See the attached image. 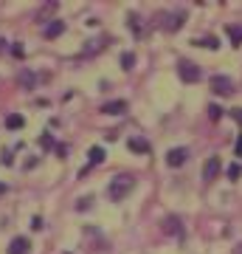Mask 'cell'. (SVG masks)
<instances>
[{
  "mask_svg": "<svg viewBox=\"0 0 242 254\" xmlns=\"http://www.w3.org/2000/svg\"><path fill=\"white\" fill-rule=\"evenodd\" d=\"M133 190H135L133 175H116V178H110V184H107V198L118 203V200H124Z\"/></svg>",
  "mask_w": 242,
  "mask_h": 254,
  "instance_id": "1",
  "label": "cell"
},
{
  "mask_svg": "<svg viewBox=\"0 0 242 254\" xmlns=\"http://www.w3.org/2000/svg\"><path fill=\"white\" fill-rule=\"evenodd\" d=\"M178 76L192 85V82H200L203 71H200V65H194L192 60H180V63H178Z\"/></svg>",
  "mask_w": 242,
  "mask_h": 254,
  "instance_id": "2",
  "label": "cell"
},
{
  "mask_svg": "<svg viewBox=\"0 0 242 254\" xmlns=\"http://www.w3.org/2000/svg\"><path fill=\"white\" fill-rule=\"evenodd\" d=\"M183 23H186V14H183V11H166V14H161V20H158V26H161L163 31H178V28H183Z\"/></svg>",
  "mask_w": 242,
  "mask_h": 254,
  "instance_id": "3",
  "label": "cell"
},
{
  "mask_svg": "<svg viewBox=\"0 0 242 254\" xmlns=\"http://www.w3.org/2000/svg\"><path fill=\"white\" fill-rule=\"evenodd\" d=\"M211 91L217 93V96H234V82L228 79V76H223V73H217V76H211Z\"/></svg>",
  "mask_w": 242,
  "mask_h": 254,
  "instance_id": "4",
  "label": "cell"
},
{
  "mask_svg": "<svg viewBox=\"0 0 242 254\" xmlns=\"http://www.w3.org/2000/svg\"><path fill=\"white\" fill-rule=\"evenodd\" d=\"M186 158H189L186 147H172L169 153H166V164H169V167H183V164H186Z\"/></svg>",
  "mask_w": 242,
  "mask_h": 254,
  "instance_id": "5",
  "label": "cell"
},
{
  "mask_svg": "<svg viewBox=\"0 0 242 254\" xmlns=\"http://www.w3.org/2000/svg\"><path fill=\"white\" fill-rule=\"evenodd\" d=\"M220 170H223L220 158L211 155V158H206V164H203V178H206V181H214L217 175H220Z\"/></svg>",
  "mask_w": 242,
  "mask_h": 254,
  "instance_id": "6",
  "label": "cell"
},
{
  "mask_svg": "<svg viewBox=\"0 0 242 254\" xmlns=\"http://www.w3.org/2000/svg\"><path fill=\"white\" fill-rule=\"evenodd\" d=\"M161 229L166 232V235H172V237H183V223H180V218H175V215L163 218Z\"/></svg>",
  "mask_w": 242,
  "mask_h": 254,
  "instance_id": "7",
  "label": "cell"
},
{
  "mask_svg": "<svg viewBox=\"0 0 242 254\" xmlns=\"http://www.w3.org/2000/svg\"><path fill=\"white\" fill-rule=\"evenodd\" d=\"M107 37H93V40H88V46H85V51L82 54H88V57H93V54H99V51H104L107 48Z\"/></svg>",
  "mask_w": 242,
  "mask_h": 254,
  "instance_id": "8",
  "label": "cell"
},
{
  "mask_svg": "<svg viewBox=\"0 0 242 254\" xmlns=\"http://www.w3.org/2000/svg\"><path fill=\"white\" fill-rule=\"evenodd\" d=\"M101 113H107V116H121V113H127V102L113 99V102H107V105H101Z\"/></svg>",
  "mask_w": 242,
  "mask_h": 254,
  "instance_id": "9",
  "label": "cell"
},
{
  "mask_svg": "<svg viewBox=\"0 0 242 254\" xmlns=\"http://www.w3.org/2000/svg\"><path fill=\"white\" fill-rule=\"evenodd\" d=\"M31 252V240L28 237H14L9 243V254H28Z\"/></svg>",
  "mask_w": 242,
  "mask_h": 254,
  "instance_id": "10",
  "label": "cell"
},
{
  "mask_svg": "<svg viewBox=\"0 0 242 254\" xmlns=\"http://www.w3.org/2000/svg\"><path fill=\"white\" fill-rule=\"evenodd\" d=\"M62 31H65V20H51V23L43 28V34L48 37V40H56Z\"/></svg>",
  "mask_w": 242,
  "mask_h": 254,
  "instance_id": "11",
  "label": "cell"
},
{
  "mask_svg": "<svg viewBox=\"0 0 242 254\" xmlns=\"http://www.w3.org/2000/svg\"><path fill=\"white\" fill-rule=\"evenodd\" d=\"M192 43H194L197 48H208V51H217V46H220V43H217V37H194Z\"/></svg>",
  "mask_w": 242,
  "mask_h": 254,
  "instance_id": "12",
  "label": "cell"
},
{
  "mask_svg": "<svg viewBox=\"0 0 242 254\" xmlns=\"http://www.w3.org/2000/svg\"><path fill=\"white\" fill-rule=\"evenodd\" d=\"M130 150H133V153H141V155H146L149 153V141H144V138H130Z\"/></svg>",
  "mask_w": 242,
  "mask_h": 254,
  "instance_id": "13",
  "label": "cell"
},
{
  "mask_svg": "<svg viewBox=\"0 0 242 254\" xmlns=\"http://www.w3.org/2000/svg\"><path fill=\"white\" fill-rule=\"evenodd\" d=\"M20 85H23V88H26V91H31V88H34V82H37V76L31 71H26V68H23V71H20Z\"/></svg>",
  "mask_w": 242,
  "mask_h": 254,
  "instance_id": "14",
  "label": "cell"
},
{
  "mask_svg": "<svg viewBox=\"0 0 242 254\" xmlns=\"http://www.w3.org/2000/svg\"><path fill=\"white\" fill-rule=\"evenodd\" d=\"M127 28H130V31H133L135 37H141V34H144V28H141V17H138V14H130V17H127Z\"/></svg>",
  "mask_w": 242,
  "mask_h": 254,
  "instance_id": "15",
  "label": "cell"
},
{
  "mask_svg": "<svg viewBox=\"0 0 242 254\" xmlns=\"http://www.w3.org/2000/svg\"><path fill=\"white\" fill-rule=\"evenodd\" d=\"M23 125H26V119L20 116V113H9V116H6V127H9V130H20Z\"/></svg>",
  "mask_w": 242,
  "mask_h": 254,
  "instance_id": "16",
  "label": "cell"
},
{
  "mask_svg": "<svg viewBox=\"0 0 242 254\" xmlns=\"http://www.w3.org/2000/svg\"><path fill=\"white\" fill-rule=\"evenodd\" d=\"M104 161V150L101 147H90V155H88V164L93 167V164H101Z\"/></svg>",
  "mask_w": 242,
  "mask_h": 254,
  "instance_id": "17",
  "label": "cell"
},
{
  "mask_svg": "<svg viewBox=\"0 0 242 254\" xmlns=\"http://www.w3.org/2000/svg\"><path fill=\"white\" fill-rule=\"evenodd\" d=\"M228 37L234 46H242V26H228Z\"/></svg>",
  "mask_w": 242,
  "mask_h": 254,
  "instance_id": "18",
  "label": "cell"
},
{
  "mask_svg": "<svg viewBox=\"0 0 242 254\" xmlns=\"http://www.w3.org/2000/svg\"><path fill=\"white\" fill-rule=\"evenodd\" d=\"M133 65H135V54L124 51V54H121V68H124V71H133Z\"/></svg>",
  "mask_w": 242,
  "mask_h": 254,
  "instance_id": "19",
  "label": "cell"
},
{
  "mask_svg": "<svg viewBox=\"0 0 242 254\" xmlns=\"http://www.w3.org/2000/svg\"><path fill=\"white\" fill-rule=\"evenodd\" d=\"M220 116H223V108L220 105H208V119L211 122H220Z\"/></svg>",
  "mask_w": 242,
  "mask_h": 254,
  "instance_id": "20",
  "label": "cell"
},
{
  "mask_svg": "<svg viewBox=\"0 0 242 254\" xmlns=\"http://www.w3.org/2000/svg\"><path fill=\"white\" fill-rule=\"evenodd\" d=\"M40 147H43V150H51V147H54V136H51V133H43V136H40Z\"/></svg>",
  "mask_w": 242,
  "mask_h": 254,
  "instance_id": "21",
  "label": "cell"
},
{
  "mask_svg": "<svg viewBox=\"0 0 242 254\" xmlns=\"http://www.w3.org/2000/svg\"><path fill=\"white\" fill-rule=\"evenodd\" d=\"M240 173H242L240 164H231V167H228V178H231V181H237V178H240Z\"/></svg>",
  "mask_w": 242,
  "mask_h": 254,
  "instance_id": "22",
  "label": "cell"
},
{
  "mask_svg": "<svg viewBox=\"0 0 242 254\" xmlns=\"http://www.w3.org/2000/svg\"><path fill=\"white\" fill-rule=\"evenodd\" d=\"M90 206H93V198H90V195H88V198H79V203H76L79 212H82V209H90Z\"/></svg>",
  "mask_w": 242,
  "mask_h": 254,
  "instance_id": "23",
  "label": "cell"
},
{
  "mask_svg": "<svg viewBox=\"0 0 242 254\" xmlns=\"http://www.w3.org/2000/svg\"><path fill=\"white\" fill-rule=\"evenodd\" d=\"M43 226H45V220L40 218V215H37V218L31 220V229H34V232H40V229H43Z\"/></svg>",
  "mask_w": 242,
  "mask_h": 254,
  "instance_id": "24",
  "label": "cell"
},
{
  "mask_svg": "<svg viewBox=\"0 0 242 254\" xmlns=\"http://www.w3.org/2000/svg\"><path fill=\"white\" fill-rule=\"evenodd\" d=\"M11 54L17 57V60H23V54H26V51H23V46L17 43V46H11Z\"/></svg>",
  "mask_w": 242,
  "mask_h": 254,
  "instance_id": "25",
  "label": "cell"
},
{
  "mask_svg": "<svg viewBox=\"0 0 242 254\" xmlns=\"http://www.w3.org/2000/svg\"><path fill=\"white\" fill-rule=\"evenodd\" d=\"M234 153H237V158H242V136L237 138V144H234Z\"/></svg>",
  "mask_w": 242,
  "mask_h": 254,
  "instance_id": "26",
  "label": "cell"
},
{
  "mask_svg": "<svg viewBox=\"0 0 242 254\" xmlns=\"http://www.w3.org/2000/svg\"><path fill=\"white\" fill-rule=\"evenodd\" d=\"M231 116H234V119H237V122L242 125V108H234V110H231Z\"/></svg>",
  "mask_w": 242,
  "mask_h": 254,
  "instance_id": "27",
  "label": "cell"
},
{
  "mask_svg": "<svg viewBox=\"0 0 242 254\" xmlns=\"http://www.w3.org/2000/svg\"><path fill=\"white\" fill-rule=\"evenodd\" d=\"M234 254H242V246H237V249H234Z\"/></svg>",
  "mask_w": 242,
  "mask_h": 254,
  "instance_id": "28",
  "label": "cell"
},
{
  "mask_svg": "<svg viewBox=\"0 0 242 254\" xmlns=\"http://www.w3.org/2000/svg\"><path fill=\"white\" fill-rule=\"evenodd\" d=\"M3 48H6V40H0V51H3Z\"/></svg>",
  "mask_w": 242,
  "mask_h": 254,
  "instance_id": "29",
  "label": "cell"
},
{
  "mask_svg": "<svg viewBox=\"0 0 242 254\" xmlns=\"http://www.w3.org/2000/svg\"><path fill=\"white\" fill-rule=\"evenodd\" d=\"M3 192H6V184H0V195H3Z\"/></svg>",
  "mask_w": 242,
  "mask_h": 254,
  "instance_id": "30",
  "label": "cell"
}]
</instances>
